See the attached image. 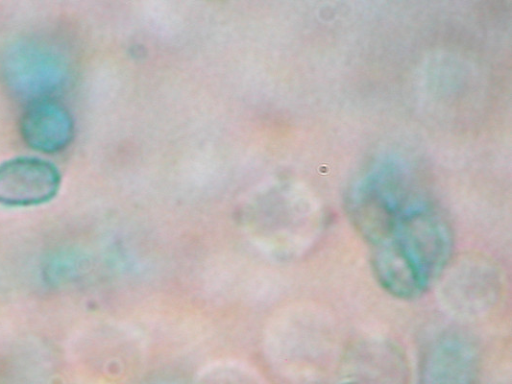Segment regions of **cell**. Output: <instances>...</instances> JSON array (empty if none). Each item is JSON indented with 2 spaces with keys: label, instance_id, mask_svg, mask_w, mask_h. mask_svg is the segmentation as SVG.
Listing matches in <instances>:
<instances>
[{
  "label": "cell",
  "instance_id": "obj_1",
  "mask_svg": "<svg viewBox=\"0 0 512 384\" xmlns=\"http://www.w3.org/2000/svg\"><path fill=\"white\" fill-rule=\"evenodd\" d=\"M1 74L10 90L34 97L57 89L67 77L68 64L58 50L46 44L20 41L4 52Z\"/></svg>",
  "mask_w": 512,
  "mask_h": 384
},
{
  "label": "cell",
  "instance_id": "obj_3",
  "mask_svg": "<svg viewBox=\"0 0 512 384\" xmlns=\"http://www.w3.org/2000/svg\"><path fill=\"white\" fill-rule=\"evenodd\" d=\"M60 185V174L49 162L20 157L0 165V203L28 206L52 199Z\"/></svg>",
  "mask_w": 512,
  "mask_h": 384
},
{
  "label": "cell",
  "instance_id": "obj_4",
  "mask_svg": "<svg viewBox=\"0 0 512 384\" xmlns=\"http://www.w3.org/2000/svg\"><path fill=\"white\" fill-rule=\"evenodd\" d=\"M20 131L31 148L54 153L64 149L73 137V121L68 110L52 100H37L23 113Z\"/></svg>",
  "mask_w": 512,
  "mask_h": 384
},
{
  "label": "cell",
  "instance_id": "obj_6",
  "mask_svg": "<svg viewBox=\"0 0 512 384\" xmlns=\"http://www.w3.org/2000/svg\"><path fill=\"white\" fill-rule=\"evenodd\" d=\"M476 354L466 341L447 338L436 343L424 360L429 382H466L476 370Z\"/></svg>",
  "mask_w": 512,
  "mask_h": 384
},
{
  "label": "cell",
  "instance_id": "obj_2",
  "mask_svg": "<svg viewBox=\"0 0 512 384\" xmlns=\"http://www.w3.org/2000/svg\"><path fill=\"white\" fill-rule=\"evenodd\" d=\"M389 238L400 245L426 283L441 271L451 250L448 227L424 207L404 209Z\"/></svg>",
  "mask_w": 512,
  "mask_h": 384
},
{
  "label": "cell",
  "instance_id": "obj_5",
  "mask_svg": "<svg viewBox=\"0 0 512 384\" xmlns=\"http://www.w3.org/2000/svg\"><path fill=\"white\" fill-rule=\"evenodd\" d=\"M372 265L378 281L394 296L400 298L417 296L427 284L408 255L393 238L374 245Z\"/></svg>",
  "mask_w": 512,
  "mask_h": 384
}]
</instances>
